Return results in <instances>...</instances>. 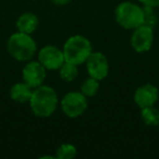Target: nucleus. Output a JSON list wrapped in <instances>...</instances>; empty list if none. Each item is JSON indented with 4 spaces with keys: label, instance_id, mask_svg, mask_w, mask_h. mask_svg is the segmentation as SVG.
Masks as SVG:
<instances>
[{
    "label": "nucleus",
    "instance_id": "f257e3e1",
    "mask_svg": "<svg viewBox=\"0 0 159 159\" xmlns=\"http://www.w3.org/2000/svg\"><path fill=\"white\" fill-rule=\"evenodd\" d=\"M29 102L36 117L48 118L56 111L59 99L52 87L43 84L33 89V94Z\"/></svg>",
    "mask_w": 159,
    "mask_h": 159
},
{
    "label": "nucleus",
    "instance_id": "f03ea898",
    "mask_svg": "<svg viewBox=\"0 0 159 159\" xmlns=\"http://www.w3.org/2000/svg\"><path fill=\"white\" fill-rule=\"evenodd\" d=\"M7 50L12 58L18 61H30L37 51V45L31 34L16 32L7 42Z\"/></svg>",
    "mask_w": 159,
    "mask_h": 159
},
{
    "label": "nucleus",
    "instance_id": "7ed1b4c3",
    "mask_svg": "<svg viewBox=\"0 0 159 159\" xmlns=\"http://www.w3.org/2000/svg\"><path fill=\"white\" fill-rule=\"evenodd\" d=\"M115 19L123 29L134 30L146 22V12L137 3L123 1L116 8Z\"/></svg>",
    "mask_w": 159,
    "mask_h": 159
},
{
    "label": "nucleus",
    "instance_id": "20e7f679",
    "mask_svg": "<svg viewBox=\"0 0 159 159\" xmlns=\"http://www.w3.org/2000/svg\"><path fill=\"white\" fill-rule=\"evenodd\" d=\"M62 51L66 62L81 66L85 63L93 51V48L91 42L85 36L73 35L66 40Z\"/></svg>",
    "mask_w": 159,
    "mask_h": 159
},
{
    "label": "nucleus",
    "instance_id": "39448f33",
    "mask_svg": "<svg viewBox=\"0 0 159 159\" xmlns=\"http://www.w3.org/2000/svg\"><path fill=\"white\" fill-rule=\"evenodd\" d=\"M60 106L68 118L75 119L82 116L89 106L87 97L81 92H70L62 98Z\"/></svg>",
    "mask_w": 159,
    "mask_h": 159
},
{
    "label": "nucleus",
    "instance_id": "423d86ee",
    "mask_svg": "<svg viewBox=\"0 0 159 159\" xmlns=\"http://www.w3.org/2000/svg\"><path fill=\"white\" fill-rule=\"evenodd\" d=\"M87 73L91 77L102 81L106 79L109 73V62L106 56L100 51H92L85 61Z\"/></svg>",
    "mask_w": 159,
    "mask_h": 159
},
{
    "label": "nucleus",
    "instance_id": "0eeeda50",
    "mask_svg": "<svg viewBox=\"0 0 159 159\" xmlns=\"http://www.w3.org/2000/svg\"><path fill=\"white\" fill-rule=\"evenodd\" d=\"M154 43V31L152 26L142 24L133 30L131 36V46L136 52H146L152 46Z\"/></svg>",
    "mask_w": 159,
    "mask_h": 159
},
{
    "label": "nucleus",
    "instance_id": "6e6552de",
    "mask_svg": "<svg viewBox=\"0 0 159 159\" xmlns=\"http://www.w3.org/2000/svg\"><path fill=\"white\" fill-rule=\"evenodd\" d=\"M38 61L46 68V70H59L64 63V55L62 49L53 45H47L38 51Z\"/></svg>",
    "mask_w": 159,
    "mask_h": 159
},
{
    "label": "nucleus",
    "instance_id": "1a4fd4ad",
    "mask_svg": "<svg viewBox=\"0 0 159 159\" xmlns=\"http://www.w3.org/2000/svg\"><path fill=\"white\" fill-rule=\"evenodd\" d=\"M46 68L39 61H27L22 70V79L32 89L40 86L46 79Z\"/></svg>",
    "mask_w": 159,
    "mask_h": 159
},
{
    "label": "nucleus",
    "instance_id": "9d476101",
    "mask_svg": "<svg viewBox=\"0 0 159 159\" xmlns=\"http://www.w3.org/2000/svg\"><path fill=\"white\" fill-rule=\"evenodd\" d=\"M159 98V91L152 84H144L134 92V102L139 108L154 106Z\"/></svg>",
    "mask_w": 159,
    "mask_h": 159
},
{
    "label": "nucleus",
    "instance_id": "9b49d317",
    "mask_svg": "<svg viewBox=\"0 0 159 159\" xmlns=\"http://www.w3.org/2000/svg\"><path fill=\"white\" fill-rule=\"evenodd\" d=\"M33 89L29 84L23 82L16 83L10 89V97L12 100L19 102V104H25L29 102L33 94Z\"/></svg>",
    "mask_w": 159,
    "mask_h": 159
},
{
    "label": "nucleus",
    "instance_id": "f8f14e48",
    "mask_svg": "<svg viewBox=\"0 0 159 159\" xmlns=\"http://www.w3.org/2000/svg\"><path fill=\"white\" fill-rule=\"evenodd\" d=\"M38 16L32 12H25L22 13L16 20V29L19 32L26 34H32L37 30L38 27Z\"/></svg>",
    "mask_w": 159,
    "mask_h": 159
},
{
    "label": "nucleus",
    "instance_id": "ddd939ff",
    "mask_svg": "<svg viewBox=\"0 0 159 159\" xmlns=\"http://www.w3.org/2000/svg\"><path fill=\"white\" fill-rule=\"evenodd\" d=\"M141 117L144 123L148 126H157L159 124V110L154 106L142 108Z\"/></svg>",
    "mask_w": 159,
    "mask_h": 159
},
{
    "label": "nucleus",
    "instance_id": "4468645a",
    "mask_svg": "<svg viewBox=\"0 0 159 159\" xmlns=\"http://www.w3.org/2000/svg\"><path fill=\"white\" fill-rule=\"evenodd\" d=\"M76 64L70 63V62L64 61V63L60 66L59 71V76L63 80L64 82H72L79 75V70H77Z\"/></svg>",
    "mask_w": 159,
    "mask_h": 159
},
{
    "label": "nucleus",
    "instance_id": "2eb2a0df",
    "mask_svg": "<svg viewBox=\"0 0 159 159\" xmlns=\"http://www.w3.org/2000/svg\"><path fill=\"white\" fill-rule=\"evenodd\" d=\"M99 89V81L94 77H87L81 84V93L84 94L86 97H93L97 94Z\"/></svg>",
    "mask_w": 159,
    "mask_h": 159
},
{
    "label": "nucleus",
    "instance_id": "dca6fc26",
    "mask_svg": "<svg viewBox=\"0 0 159 159\" xmlns=\"http://www.w3.org/2000/svg\"><path fill=\"white\" fill-rule=\"evenodd\" d=\"M76 156V147L70 143H64L58 147L56 157L58 159H73Z\"/></svg>",
    "mask_w": 159,
    "mask_h": 159
},
{
    "label": "nucleus",
    "instance_id": "f3484780",
    "mask_svg": "<svg viewBox=\"0 0 159 159\" xmlns=\"http://www.w3.org/2000/svg\"><path fill=\"white\" fill-rule=\"evenodd\" d=\"M139 2H141L146 8H157L159 7V0H139Z\"/></svg>",
    "mask_w": 159,
    "mask_h": 159
},
{
    "label": "nucleus",
    "instance_id": "a211bd4d",
    "mask_svg": "<svg viewBox=\"0 0 159 159\" xmlns=\"http://www.w3.org/2000/svg\"><path fill=\"white\" fill-rule=\"evenodd\" d=\"M51 1L57 6H66L69 2H71V0H51Z\"/></svg>",
    "mask_w": 159,
    "mask_h": 159
}]
</instances>
